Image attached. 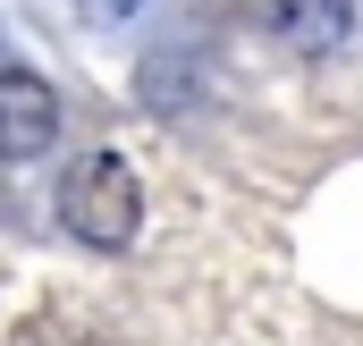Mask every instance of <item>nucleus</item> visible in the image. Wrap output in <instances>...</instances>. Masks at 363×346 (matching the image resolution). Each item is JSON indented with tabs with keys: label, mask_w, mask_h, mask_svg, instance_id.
<instances>
[{
	"label": "nucleus",
	"mask_w": 363,
	"mask_h": 346,
	"mask_svg": "<svg viewBox=\"0 0 363 346\" xmlns=\"http://www.w3.org/2000/svg\"><path fill=\"white\" fill-rule=\"evenodd\" d=\"M110 9H127V0H110Z\"/></svg>",
	"instance_id": "nucleus-4"
},
{
	"label": "nucleus",
	"mask_w": 363,
	"mask_h": 346,
	"mask_svg": "<svg viewBox=\"0 0 363 346\" xmlns=\"http://www.w3.org/2000/svg\"><path fill=\"white\" fill-rule=\"evenodd\" d=\"M60 135V93L34 68H0V161H34Z\"/></svg>",
	"instance_id": "nucleus-2"
},
{
	"label": "nucleus",
	"mask_w": 363,
	"mask_h": 346,
	"mask_svg": "<svg viewBox=\"0 0 363 346\" xmlns=\"http://www.w3.org/2000/svg\"><path fill=\"white\" fill-rule=\"evenodd\" d=\"M135 169L118 161V152H85L68 186H60V220H68V237H85L93 254H118V245H135Z\"/></svg>",
	"instance_id": "nucleus-1"
},
{
	"label": "nucleus",
	"mask_w": 363,
	"mask_h": 346,
	"mask_svg": "<svg viewBox=\"0 0 363 346\" xmlns=\"http://www.w3.org/2000/svg\"><path fill=\"white\" fill-rule=\"evenodd\" d=\"M262 26L296 60H321V51H338L355 34V0H262Z\"/></svg>",
	"instance_id": "nucleus-3"
}]
</instances>
